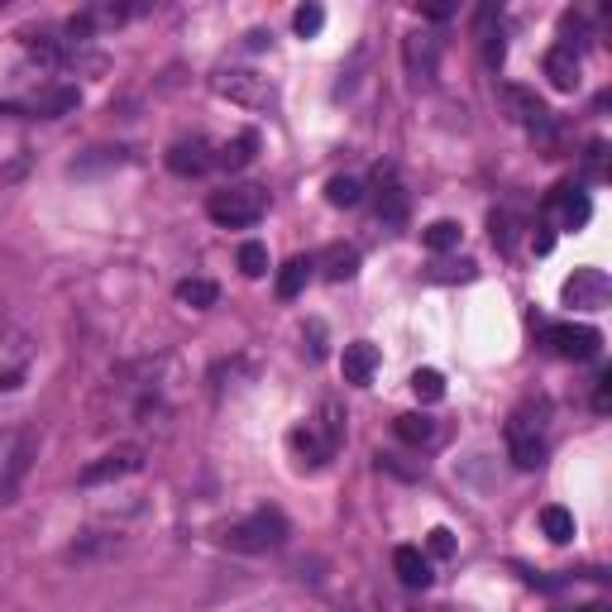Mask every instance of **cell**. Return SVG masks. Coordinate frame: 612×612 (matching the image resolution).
Masks as SVG:
<instances>
[{"label":"cell","mask_w":612,"mask_h":612,"mask_svg":"<svg viewBox=\"0 0 612 612\" xmlns=\"http://www.w3.org/2000/svg\"><path fill=\"white\" fill-rule=\"evenodd\" d=\"M264 211H268V192L258 182H230L207 201V215L225 230H250L264 221Z\"/></svg>","instance_id":"obj_1"},{"label":"cell","mask_w":612,"mask_h":612,"mask_svg":"<svg viewBox=\"0 0 612 612\" xmlns=\"http://www.w3.org/2000/svg\"><path fill=\"white\" fill-rule=\"evenodd\" d=\"M211 92L221 101H235V106H244V110H273V106H278V86H273L258 67H240V63L215 67L211 72Z\"/></svg>","instance_id":"obj_2"},{"label":"cell","mask_w":612,"mask_h":612,"mask_svg":"<svg viewBox=\"0 0 612 612\" xmlns=\"http://www.w3.org/2000/svg\"><path fill=\"white\" fill-rule=\"evenodd\" d=\"M225 546L244 550V556H268V550L287 546V517L278 513V507H254L244 521L225 527Z\"/></svg>","instance_id":"obj_3"},{"label":"cell","mask_w":612,"mask_h":612,"mask_svg":"<svg viewBox=\"0 0 612 612\" xmlns=\"http://www.w3.org/2000/svg\"><path fill=\"white\" fill-rule=\"evenodd\" d=\"M34 359H39L34 335L10 326V320H0V398H10V392H20L29 383Z\"/></svg>","instance_id":"obj_4"},{"label":"cell","mask_w":612,"mask_h":612,"mask_svg":"<svg viewBox=\"0 0 612 612\" xmlns=\"http://www.w3.org/2000/svg\"><path fill=\"white\" fill-rule=\"evenodd\" d=\"M507 455L517 469H541L546 460V412L541 407H517L507 421Z\"/></svg>","instance_id":"obj_5"},{"label":"cell","mask_w":612,"mask_h":612,"mask_svg":"<svg viewBox=\"0 0 612 612\" xmlns=\"http://www.w3.org/2000/svg\"><path fill=\"white\" fill-rule=\"evenodd\" d=\"M144 464H149V455H144V445H115L106 450L101 460H92L86 469L77 474V484L82 488H96V484H115V478H129V474H139Z\"/></svg>","instance_id":"obj_6"},{"label":"cell","mask_w":612,"mask_h":612,"mask_svg":"<svg viewBox=\"0 0 612 612\" xmlns=\"http://www.w3.org/2000/svg\"><path fill=\"white\" fill-rule=\"evenodd\" d=\"M564 306H574V312H603L608 297H612V283L603 268H574V278L560 287Z\"/></svg>","instance_id":"obj_7"},{"label":"cell","mask_w":612,"mask_h":612,"mask_svg":"<svg viewBox=\"0 0 612 612\" xmlns=\"http://www.w3.org/2000/svg\"><path fill=\"white\" fill-rule=\"evenodd\" d=\"M546 345H550V355L584 363V359H599L603 335L593 326H546Z\"/></svg>","instance_id":"obj_8"},{"label":"cell","mask_w":612,"mask_h":612,"mask_svg":"<svg viewBox=\"0 0 612 612\" xmlns=\"http://www.w3.org/2000/svg\"><path fill=\"white\" fill-rule=\"evenodd\" d=\"M34 455H39V435L34 431H20V441H14L10 460H6V474H0V503H14V493H20Z\"/></svg>","instance_id":"obj_9"},{"label":"cell","mask_w":612,"mask_h":612,"mask_svg":"<svg viewBox=\"0 0 612 612\" xmlns=\"http://www.w3.org/2000/svg\"><path fill=\"white\" fill-rule=\"evenodd\" d=\"M402 57H407V77H412V86H431L435 63H441V43L431 34H412L402 43Z\"/></svg>","instance_id":"obj_10"},{"label":"cell","mask_w":612,"mask_h":612,"mask_svg":"<svg viewBox=\"0 0 612 612\" xmlns=\"http://www.w3.org/2000/svg\"><path fill=\"white\" fill-rule=\"evenodd\" d=\"M168 168L178 172V178H201V172L215 168V149L207 139H178L168 149Z\"/></svg>","instance_id":"obj_11"},{"label":"cell","mask_w":612,"mask_h":612,"mask_svg":"<svg viewBox=\"0 0 612 612\" xmlns=\"http://www.w3.org/2000/svg\"><path fill=\"white\" fill-rule=\"evenodd\" d=\"M579 72H584V63H579V49H564V43H556V49L546 53V77H550L556 92H574Z\"/></svg>","instance_id":"obj_12"},{"label":"cell","mask_w":612,"mask_h":612,"mask_svg":"<svg viewBox=\"0 0 612 612\" xmlns=\"http://www.w3.org/2000/svg\"><path fill=\"white\" fill-rule=\"evenodd\" d=\"M503 96H507V106H513V115L531 129V135H550V110H546L541 101H536V96L527 92V86H507Z\"/></svg>","instance_id":"obj_13"},{"label":"cell","mask_w":612,"mask_h":612,"mask_svg":"<svg viewBox=\"0 0 612 612\" xmlns=\"http://www.w3.org/2000/svg\"><path fill=\"white\" fill-rule=\"evenodd\" d=\"M550 215L564 225V230H579V225H589V197L584 192H574V187H556V197H550Z\"/></svg>","instance_id":"obj_14"},{"label":"cell","mask_w":612,"mask_h":612,"mask_svg":"<svg viewBox=\"0 0 612 612\" xmlns=\"http://www.w3.org/2000/svg\"><path fill=\"white\" fill-rule=\"evenodd\" d=\"M72 106H77V86H43L39 96L24 101V110L39 115V120H57V115H67Z\"/></svg>","instance_id":"obj_15"},{"label":"cell","mask_w":612,"mask_h":612,"mask_svg":"<svg viewBox=\"0 0 612 612\" xmlns=\"http://www.w3.org/2000/svg\"><path fill=\"white\" fill-rule=\"evenodd\" d=\"M345 383H369V378L378 373V363H383V355H378V345L369 340H355V345H345Z\"/></svg>","instance_id":"obj_16"},{"label":"cell","mask_w":612,"mask_h":612,"mask_svg":"<svg viewBox=\"0 0 612 612\" xmlns=\"http://www.w3.org/2000/svg\"><path fill=\"white\" fill-rule=\"evenodd\" d=\"M254 158H258V135H254V129H240L235 139H225L221 149H215V168L240 172V168H250Z\"/></svg>","instance_id":"obj_17"},{"label":"cell","mask_w":612,"mask_h":612,"mask_svg":"<svg viewBox=\"0 0 612 612\" xmlns=\"http://www.w3.org/2000/svg\"><path fill=\"white\" fill-rule=\"evenodd\" d=\"M392 570H398V579L407 589H426L431 584V560L421 556L416 546H398L392 550Z\"/></svg>","instance_id":"obj_18"},{"label":"cell","mask_w":612,"mask_h":612,"mask_svg":"<svg viewBox=\"0 0 612 612\" xmlns=\"http://www.w3.org/2000/svg\"><path fill=\"white\" fill-rule=\"evenodd\" d=\"M320 273H326L330 283H349L359 273V250L355 244H330V250L320 254Z\"/></svg>","instance_id":"obj_19"},{"label":"cell","mask_w":612,"mask_h":612,"mask_svg":"<svg viewBox=\"0 0 612 612\" xmlns=\"http://www.w3.org/2000/svg\"><path fill=\"white\" fill-rule=\"evenodd\" d=\"M378 221L383 225L407 221V192L398 187V178H378Z\"/></svg>","instance_id":"obj_20"},{"label":"cell","mask_w":612,"mask_h":612,"mask_svg":"<svg viewBox=\"0 0 612 612\" xmlns=\"http://www.w3.org/2000/svg\"><path fill=\"white\" fill-rule=\"evenodd\" d=\"M312 426L320 431V441H326L330 450H340V441H345V412H340V402H335V398H326V402H320V407H316V421H312Z\"/></svg>","instance_id":"obj_21"},{"label":"cell","mask_w":612,"mask_h":612,"mask_svg":"<svg viewBox=\"0 0 612 612\" xmlns=\"http://www.w3.org/2000/svg\"><path fill=\"white\" fill-rule=\"evenodd\" d=\"M293 450L302 455V464H312V469H316V464H326V460L335 455V450H330L326 441H320V431L312 426V421H306V426H297V431H293Z\"/></svg>","instance_id":"obj_22"},{"label":"cell","mask_w":612,"mask_h":612,"mask_svg":"<svg viewBox=\"0 0 612 612\" xmlns=\"http://www.w3.org/2000/svg\"><path fill=\"white\" fill-rule=\"evenodd\" d=\"M178 302L192 306V312H207V306L221 302V287H215L211 278H182L178 283Z\"/></svg>","instance_id":"obj_23"},{"label":"cell","mask_w":612,"mask_h":612,"mask_svg":"<svg viewBox=\"0 0 612 612\" xmlns=\"http://www.w3.org/2000/svg\"><path fill=\"white\" fill-rule=\"evenodd\" d=\"M398 435L407 445H435V435H441V426H435L431 416H421V412H407V416H398Z\"/></svg>","instance_id":"obj_24"},{"label":"cell","mask_w":612,"mask_h":612,"mask_svg":"<svg viewBox=\"0 0 612 612\" xmlns=\"http://www.w3.org/2000/svg\"><path fill=\"white\" fill-rule=\"evenodd\" d=\"M541 531H546V541H556V546H564V541H574V513L570 507H541Z\"/></svg>","instance_id":"obj_25"},{"label":"cell","mask_w":612,"mask_h":612,"mask_svg":"<svg viewBox=\"0 0 612 612\" xmlns=\"http://www.w3.org/2000/svg\"><path fill=\"white\" fill-rule=\"evenodd\" d=\"M312 258H287V264H283V273H278V297L283 302H293L297 293H302V287H306V278H312Z\"/></svg>","instance_id":"obj_26"},{"label":"cell","mask_w":612,"mask_h":612,"mask_svg":"<svg viewBox=\"0 0 612 612\" xmlns=\"http://www.w3.org/2000/svg\"><path fill=\"white\" fill-rule=\"evenodd\" d=\"M326 201H330V207H340V211L359 207V201H363V182L355 178V172H345V178H330L326 182Z\"/></svg>","instance_id":"obj_27"},{"label":"cell","mask_w":612,"mask_h":612,"mask_svg":"<svg viewBox=\"0 0 612 612\" xmlns=\"http://www.w3.org/2000/svg\"><path fill=\"white\" fill-rule=\"evenodd\" d=\"M240 273H244V278H264V273H268V250L258 240L240 244Z\"/></svg>","instance_id":"obj_28"},{"label":"cell","mask_w":612,"mask_h":612,"mask_svg":"<svg viewBox=\"0 0 612 612\" xmlns=\"http://www.w3.org/2000/svg\"><path fill=\"white\" fill-rule=\"evenodd\" d=\"M426 250H435V254H445V250H455L460 244V225L455 221H435V225H426Z\"/></svg>","instance_id":"obj_29"},{"label":"cell","mask_w":612,"mask_h":612,"mask_svg":"<svg viewBox=\"0 0 612 612\" xmlns=\"http://www.w3.org/2000/svg\"><path fill=\"white\" fill-rule=\"evenodd\" d=\"M412 392H416L421 402H441L445 398V378L435 373V369H416L412 373Z\"/></svg>","instance_id":"obj_30"},{"label":"cell","mask_w":612,"mask_h":612,"mask_svg":"<svg viewBox=\"0 0 612 612\" xmlns=\"http://www.w3.org/2000/svg\"><path fill=\"white\" fill-rule=\"evenodd\" d=\"M488 230H493V244H498L503 254H513V240H517L513 215H507V211H493V215H488Z\"/></svg>","instance_id":"obj_31"},{"label":"cell","mask_w":612,"mask_h":612,"mask_svg":"<svg viewBox=\"0 0 612 612\" xmlns=\"http://www.w3.org/2000/svg\"><path fill=\"white\" fill-rule=\"evenodd\" d=\"M293 24H297V34H302V39H316V34H320V24H326V10H320V6H302V10L293 14Z\"/></svg>","instance_id":"obj_32"},{"label":"cell","mask_w":612,"mask_h":612,"mask_svg":"<svg viewBox=\"0 0 612 612\" xmlns=\"http://www.w3.org/2000/svg\"><path fill=\"white\" fill-rule=\"evenodd\" d=\"M426 550H431L435 560H450V556H455V536H450L445 527H435V531L426 536Z\"/></svg>","instance_id":"obj_33"},{"label":"cell","mask_w":612,"mask_h":612,"mask_svg":"<svg viewBox=\"0 0 612 612\" xmlns=\"http://www.w3.org/2000/svg\"><path fill=\"white\" fill-rule=\"evenodd\" d=\"M593 407H599V412H608V407H612V373H603V378H599V392H593Z\"/></svg>","instance_id":"obj_34"},{"label":"cell","mask_w":612,"mask_h":612,"mask_svg":"<svg viewBox=\"0 0 612 612\" xmlns=\"http://www.w3.org/2000/svg\"><path fill=\"white\" fill-rule=\"evenodd\" d=\"M435 278H474V264H435Z\"/></svg>","instance_id":"obj_35"},{"label":"cell","mask_w":612,"mask_h":612,"mask_svg":"<svg viewBox=\"0 0 612 612\" xmlns=\"http://www.w3.org/2000/svg\"><path fill=\"white\" fill-rule=\"evenodd\" d=\"M589 168L593 178H603V144H589Z\"/></svg>","instance_id":"obj_36"},{"label":"cell","mask_w":612,"mask_h":612,"mask_svg":"<svg viewBox=\"0 0 612 612\" xmlns=\"http://www.w3.org/2000/svg\"><path fill=\"white\" fill-rule=\"evenodd\" d=\"M268 43H273V34H264V29H254V34H250V49H268Z\"/></svg>","instance_id":"obj_37"},{"label":"cell","mask_w":612,"mask_h":612,"mask_svg":"<svg viewBox=\"0 0 612 612\" xmlns=\"http://www.w3.org/2000/svg\"><path fill=\"white\" fill-rule=\"evenodd\" d=\"M584 612H608V608H603V603H589V608H584Z\"/></svg>","instance_id":"obj_38"},{"label":"cell","mask_w":612,"mask_h":612,"mask_svg":"<svg viewBox=\"0 0 612 612\" xmlns=\"http://www.w3.org/2000/svg\"><path fill=\"white\" fill-rule=\"evenodd\" d=\"M244 612H273V608H244Z\"/></svg>","instance_id":"obj_39"}]
</instances>
